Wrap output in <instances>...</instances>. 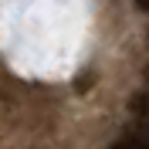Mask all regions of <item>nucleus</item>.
<instances>
[{"mask_svg":"<svg viewBox=\"0 0 149 149\" xmlns=\"http://www.w3.org/2000/svg\"><path fill=\"white\" fill-rule=\"evenodd\" d=\"M109 149H149V122H142V125L132 132V136H122V139H115Z\"/></svg>","mask_w":149,"mask_h":149,"instance_id":"f257e3e1","label":"nucleus"},{"mask_svg":"<svg viewBox=\"0 0 149 149\" xmlns=\"http://www.w3.org/2000/svg\"><path fill=\"white\" fill-rule=\"evenodd\" d=\"M129 112L149 122V92H139V95H132V98H129Z\"/></svg>","mask_w":149,"mask_h":149,"instance_id":"f03ea898","label":"nucleus"},{"mask_svg":"<svg viewBox=\"0 0 149 149\" xmlns=\"http://www.w3.org/2000/svg\"><path fill=\"white\" fill-rule=\"evenodd\" d=\"M136 7H139V10H146V14H149V0H136Z\"/></svg>","mask_w":149,"mask_h":149,"instance_id":"7ed1b4c3","label":"nucleus"},{"mask_svg":"<svg viewBox=\"0 0 149 149\" xmlns=\"http://www.w3.org/2000/svg\"><path fill=\"white\" fill-rule=\"evenodd\" d=\"M146 85H149V68H146Z\"/></svg>","mask_w":149,"mask_h":149,"instance_id":"20e7f679","label":"nucleus"},{"mask_svg":"<svg viewBox=\"0 0 149 149\" xmlns=\"http://www.w3.org/2000/svg\"><path fill=\"white\" fill-rule=\"evenodd\" d=\"M146 41H149V31H146Z\"/></svg>","mask_w":149,"mask_h":149,"instance_id":"39448f33","label":"nucleus"}]
</instances>
